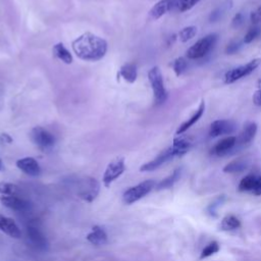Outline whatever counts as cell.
<instances>
[{"label":"cell","mask_w":261,"mask_h":261,"mask_svg":"<svg viewBox=\"0 0 261 261\" xmlns=\"http://www.w3.org/2000/svg\"><path fill=\"white\" fill-rule=\"evenodd\" d=\"M174 71L177 77L182 76L187 69V60L184 57H178L174 62Z\"/></svg>","instance_id":"83f0119b"},{"label":"cell","mask_w":261,"mask_h":261,"mask_svg":"<svg viewBox=\"0 0 261 261\" xmlns=\"http://www.w3.org/2000/svg\"><path fill=\"white\" fill-rule=\"evenodd\" d=\"M154 187H155V182L152 179L145 180V182L140 183L137 186L131 187L124 193L123 196L124 202L126 204H133L139 201V200H141L147 194H149Z\"/></svg>","instance_id":"277c9868"},{"label":"cell","mask_w":261,"mask_h":261,"mask_svg":"<svg viewBox=\"0 0 261 261\" xmlns=\"http://www.w3.org/2000/svg\"><path fill=\"white\" fill-rule=\"evenodd\" d=\"M260 34H261V29H260L259 27H253V28H251V29L247 32V34L245 35V37H244V43H245V44H249V43L253 42L257 37H259Z\"/></svg>","instance_id":"1f68e13d"},{"label":"cell","mask_w":261,"mask_h":261,"mask_svg":"<svg viewBox=\"0 0 261 261\" xmlns=\"http://www.w3.org/2000/svg\"><path fill=\"white\" fill-rule=\"evenodd\" d=\"M241 46H242V45H241L240 42H232V43H230V44L227 46L226 52H227L228 54H234V53H236V52L241 48Z\"/></svg>","instance_id":"d590c367"},{"label":"cell","mask_w":261,"mask_h":261,"mask_svg":"<svg viewBox=\"0 0 261 261\" xmlns=\"http://www.w3.org/2000/svg\"><path fill=\"white\" fill-rule=\"evenodd\" d=\"M249 166L248 159L246 158H238L233 160L229 165L224 168V172L227 174H235L244 172Z\"/></svg>","instance_id":"44dd1931"},{"label":"cell","mask_w":261,"mask_h":261,"mask_svg":"<svg viewBox=\"0 0 261 261\" xmlns=\"http://www.w3.org/2000/svg\"><path fill=\"white\" fill-rule=\"evenodd\" d=\"M204 110H205V102L202 101L201 103H200V106L199 108L196 110V112L187 120V122L183 123L182 125H180L176 131V135H179V134H184L186 131H188L192 126H194L198 120L202 117L203 113H204Z\"/></svg>","instance_id":"d6986e66"},{"label":"cell","mask_w":261,"mask_h":261,"mask_svg":"<svg viewBox=\"0 0 261 261\" xmlns=\"http://www.w3.org/2000/svg\"><path fill=\"white\" fill-rule=\"evenodd\" d=\"M240 228H241V222L237 216L233 214H229L223 219L222 229L224 231H235Z\"/></svg>","instance_id":"484cf974"},{"label":"cell","mask_w":261,"mask_h":261,"mask_svg":"<svg viewBox=\"0 0 261 261\" xmlns=\"http://www.w3.org/2000/svg\"><path fill=\"white\" fill-rule=\"evenodd\" d=\"M237 130V125L233 120L230 119H218L213 122L210 126L209 135L212 138L230 135L233 134Z\"/></svg>","instance_id":"9c48e42d"},{"label":"cell","mask_w":261,"mask_h":261,"mask_svg":"<svg viewBox=\"0 0 261 261\" xmlns=\"http://www.w3.org/2000/svg\"><path fill=\"white\" fill-rule=\"evenodd\" d=\"M16 167L26 174L31 176H37L41 173V168H40L37 160L33 157H25L18 159L16 162Z\"/></svg>","instance_id":"5bb4252c"},{"label":"cell","mask_w":261,"mask_h":261,"mask_svg":"<svg viewBox=\"0 0 261 261\" xmlns=\"http://www.w3.org/2000/svg\"><path fill=\"white\" fill-rule=\"evenodd\" d=\"M200 0H178L177 1V7L179 9V11H187L190 10L191 8H193Z\"/></svg>","instance_id":"4dcf8cb0"},{"label":"cell","mask_w":261,"mask_h":261,"mask_svg":"<svg viewBox=\"0 0 261 261\" xmlns=\"http://www.w3.org/2000/svg\"><path fill=\"white\" fill-rule=\"evenodd\" d=\"M87 240L93 245H104L107 242V235L105 231L98 226L92 228L91 232L87 235Z\"/></svg>","instance_id":"ffe728a7"},{"label":"cell","mask_w":261,"mask_h":261,"mask_svg":"<svg viewBox=\"0 0 261 261\" xmlns=\"http://www.w3.org/2000/svg\"><path fill=\"white\" fill-rule=\"evenodd\" d=\"M257 86H258L259 90H261V78L259 79V81H258V83H257Z\"/></svg>","instance_id":"f35d334b"},{"label":"cell","mask_w":261,"mask_h":261,"mask_svg":"<svg viewBox=\"0 0 261 261\" xmlns=\"http://www.w3.org/2000/svg\"><path fill=\"white\" fill-rule=\"evenodd\" d=\"M126 171V165H125V159L122 157H117L113 159L112 162L107 166L104 174H103V184L106 188L110 187V185L117 179L120 175H122Z\"/></svg>","instance_id":"8992f818"},{"label":"cell","mask_w":261,"mask_h":261,"mask_svg":"<svg viewBox=\"0 0 261 261\" xmlns=\"http://www.w3.org/2000/svg\"><path fill=\"white\" fill-rule=\"evenodd\" d=\"M119 75L124 78L128 83H134L137 80V67L134 64H126L119 70Z\"/></svg>","instance_id":"cb8c5ba5"},{"label":"cell","mask_w":261,"mask_h":261,"mask_svg":"<svg viewBox=\"0 0 261 261\" xmlns=\"http://www.w3.org/2000/svg\"><path fill=\"white\" fill-rule=\"evenodd\" d=\"M218 39L216 34H209L191 46L187 51V57L189 59H199L204 57L215 45Z\"/></svg>","instance_id":"3957f363"},{"label":"cell","mask_w":261,"mask_h":261,"mask_svg":"<svg viewBox=\"0 0 261 261\" xmlns=\"http://www.w3.org/2000/svg\"><path fill=\"white\" fill-rule=\"evenodd\" d=\"M261 64L260 58H255L248 64L241 66L238 68H235L231 71H229L225 76V83L226 84H233L242 78H245L249 76L251 73H253Z\"/></svg>","instance_id":"5b68a950"},{"label":"cell","mask_w":261,"mask_h":261,"mask_svg":"<svg viewBox=\"0 0 261 261\" xmlns=\"http://www.w3.org/2000/svg\"><path fill=\"white\" fill-rule=\"evenodd\" d=\"M175 157L174 153L173 151V148L170 147L169 149L163 151L159 155H157L153 160L151 162L143 165L141 168H140V171L141 172H152L157 170L158 168L162 167L164 164H166L169 160H171L172 158Z\"/></svg>","instance_id":"7c38bea8"},{"label":"cell","mask_w":261,"mask_h":261,"mask_svg":"<svg viewBox=\"0 0 261 261\" xmlns=\"http://www.w3.org/2000/svg\"><path fill=\"white\" fill-rule=\"evenodd\" d=\"M31 138L33 142L40 148V149H49L53 147L55 143L54 136L48 132L47 130L41 128V127H36L32 130Z\"/></svg>","instance_id":"52a82bcc"},{"label":"cell","mask_w":261,"mask_h":261,"mask_svg":"<svg viewBox=\"0 0 261 261\" xmlns=\"http://www.w3.org/2000/svg\"><path fill=\"white\" fill-rule=\"evenodd\" d=\"M180 174H182V169H176L174 171V173L172 174H170L168 177L164 178L162 182H160L156 189L157 190H166V189H169V188H172L177 180L179 179L180 177Z\"/></svg>","instance_id":"7402d4cb"},{"label":"cell","mask_w":261,"mask_h":261,"mask_svg":"<svg viewBox=\"0 0 261 261\" xmlns=\"http://www.w3.org/2000/svg\"><path fill=\"white\" fill-rule=\"evenodd\" d=\"M244 22V17H243V14L242 13H237L234 18H233V21H232V27L234 28H239L240 26H242Z\"/></svg>","instance_id":"e575fe53"},{"label":"cell","mask_w":261,"mask_h":261,"mask_svg":"<svg viewBox=\"0 0 261 261\" xmlns=\"http://www.w3.org/2000/svg\"><path fill=\"white\" fill-rule=\"evenodd\" d=\"M197 35V27L195 26H189L184 28L183 30H180L178 33V38L180 40V42L186 43L190 41L191 39H193Z\"/></svg>","instance_id":"4316f807"},{"label":"cell","mask_w":261,"mask_h":261,"mask_svg":"<svg viewBox=\"0 0 261 261\" xmlns=\"http://www.w3.org/2000/svg\"><path fill=\"white\" fill-rule=\"evenodd\" d=\"M220 247L218 245V243L216 242V241H212L211 243H209L201 252V256H200V258L203 259V258H207L215 253H217L219 251Z\"/></svg>","instance_id":"f1b7e54d"},{"label":"cell","mask_w":261,"mask_h":261,"mask_svg":"<svg viewBox=\"0 0 261 261\" xmlns=\"http://www.w3.org/2000/svg\"><path fill=\"white\" fill-rule=\"evenodd\" d=\"M53 54L56 58H58L59 60H62L65 64L67 65H71L73 63V56L71 54V52L65 47V45L63 43H58L56 45H54L53 47Z\"/></svg>","instance_id":"603a6c76"},{"label":"cell","mask_w":261,"mask_h":261,"mask_svg":"<svg viewBox=\"0 0 261 261\" xmlns=\"http://www.w3.org/2000/svg\"><path fill=\"white\" fill-rule=\"evenodd\" d=\"M0 230L13 239H19L22 235L14 220L2 215H0Z\"/></svg>","instance_id":"9a60e30c"},{"label":"cell","mask_w":261,"mask_h":261,"mask_svg":"<svg viewBox=\"0 0 261 261\" xmlns=\"http://www.w3.org/2000/svg\"><path fill=\"white\" fill-rule=\"evenodd\" d=\"M72 47L76 55L85 62H97L107 52V42L92 33H85L78 37Z\"/></svg>","instance_id":"6da1fadb"},{"label":"cell","mask_w":261,"mask_h":261,"mask_svg":"<svg viewBox=\"0 0 261 261\" xmlns=\"http://www.w3.org/2000/svg\"><path fill=\"white\" fill-rule=\"evenodd\" d=\"M252 193L254 195H257V196H260L261 195V176H259L257 178V183H256V186H255V189L252 191Z\"/></svg>","instance_id":"74e56055"},{"label":"cell","mask_w":261,"mask_h":261,"mask_svg":"<svg viewBox=\"0 0 261 261\" xmlns=\"http://www.w3.org/2000/svg\"><path fill=\"white\" fill-rule=\"evenodd\" d=\"M194 140L191 136L179 134L174 139V144L172 146L174 156H183L193 146Z\"/></svg>","instance_id":"8fae6325"},{"label":"cell","mask_w":261,"mask_h":261,"mask_svg":"<svg viewBox=\"0 0 261 261\" xmlns=\"http://www.w3.org/2000/svg\"><path fill=\"white\" fill-rule=\"evenodd\" d=\"M2 169V162H1V159H0V170Z\"/></svg>","instance_id":"ab89813d"},{"label":"cell","mask_w":261,"mask_h":261,"mask_svg":"<svg viewBox=\"0 0 261 261\" xmlns=\"http://www.w3.org/2000/svg\"><path fill=\"white\" fill-rule=\"evenodd\" d=\"M18 187L10 183L0 184V194L1 195H17Z\"/></svg>","instance_id":"f546056e"},{"label":"cell","mask_w":261,"mask_h":261,"mask_svg":"<svg viewBox=\"0 0 261 261\" xmlns=\"http://www.w3.org/2000/svg\"><path fill=\"white\" fill-rule=\"evenodd\" d=\"M257 176L254 174H248L245 177L241 179L239 184V191L240 192H249L253 191L255 189L256 183H257Z\"/></svg>","instance_id":"d4e9b609"},{"label":"cell","mask_w":261,"mask_h":261,"mask_svg":"<svg viewBox=\"0 0 261 261\" xmlns=\"http://www.w3.org/2000/svg\"><path fill=\"white\" fill-rule=\"evenodd\" d=\"M253 103L256 106L261 107V90H258L255 92V94L253 95Z\"/></svg>","instance_id":"8d00e7d4"},{"label":"cell","mask_w":261,"mask_h":261,"mask_svg":"<svg viewBox=\"0 0 261 261\" xmlns=\"http://www.w3.org/2000/svg\"><path fill=\"white\" fill-rule=\"evenodd\" d=\"M177 1L176 0H160L159 2H157L151 8V10L149 12L151 18L158 19L162 16H164L167 12H169L174 7V4H177Z\"/></svg>","instance_id":"2e32d148"},{"label":"cell","mask_w":261,"mask_h":261,"mask_svg":"<svg viewBox=\"0 0 261 261\" xmlns=\"http://www.w3.org/2000/svg\"><path fill=\"white\" fill-rule=\"evenodd\" d=\"M148 79L153 90L156 105L164 104L168 99V92L165 87L163 74L158 67L152 68L148 73Z\"/></svg>","instance_id":"7a4b0ae2"},{"label":"cell","mask_w":261,"mask_h":261,"mask_svg":"<svg viewBox=\"0 0 261 261\" xmlns=\"http://www.w3.org/2000/svg\"><path fill=\"white\" fill-rule=\"evenodd\" d=\"M99 193V184L95 178H85L79 187L78 196L86 202H92Z\"/></svg>","instance_id":"ba28073f"},{"label":"cell","mask_w":261,"mask_h":261,"mask_svg":"<svg viewBox=\"0 0 261 261\" xmlns=\"http://www.w3.org/2000/svg\"><path fill=\"white\" fill-rule=\"evenodd\" d=\"M0 201L5 207L18 212L27 211L30 208L29 202L21 197H17V195H2L0 197Z\"/></svg>","instance_id":"30bf717a"},{"label":"cell","mask_w":261,"mask_h":261,"mask_svg":"<svg viewBox=\"0 0 261 261\" xmlns=\"http://www.w3.org/2000/svg\"><path fill=\"white\" fill-rule=\"evenodd\" d=\"M27 235L29 240L31 241V243L33 246L40 250V251H45L48 248V242L47 239L44 236V234L40 231L38 228L30 226L27 229Z\"/></svg>","instance_id":"4fadbf2b"},{"label":"cell","mask_w":261,"mask_h":261,"mask_svg":"<svg viewBox=\"0 0 261 261\" xmlns=\"http://www.w3.org/2000/svg\"><path fill=\"white\" fill-rule=\"evenodd\" d=\"M256 133H257V125L253 122L247 123L244 126L242 132L240 133L239 137L237 138V143L240 145L249 144L254 139Z\"/></svg>","instance_id":"ac0fdd59"},{"label":"cell","mask_w":261,"mask_h":261,"mask_svg":"<svg viewBox=\"0 0 261 261\" xmlns=\"http://www.w3.org/2000/svg\"><path fill=\"white\" fill-rule=\"evenodd\" d=\"M250 19H251V23L255 26L261 23V6H259L256 10L251 12Z\"/></svg>","instance_id":"836d02e7"},{"label":"cell","mask_w":261,"mask_h":261,"mask_svg":"<svg viewBox=\"0 0 261 261\" xmlns=\"http://www.w3.org/2000/svg\"><path fill=\"white\" fill-rule=\"evenodd\" d=\"M237 144V138L236 137H227L223 140H220L218 143L214 145L211 149V153L217 156H223L231 151L235 145Z\"/></svg>","instance_id":"e0dca14e"},{"label":"cell","mask_w":261,"mask_h":261,"mask_svg":"<svg viewBox=\"0 0 261 261\" xmlns=\"http://www.w3.org/2000/svg\"><path fill=\"white\" fill-rule=\"evenodd\" d=\"M224 200H225V196L222 195V196H219L215 199V201L212 202L209 206H208V212L211 214V215H215L216 213V209L217 207H219L220 205H222V203L224 202Z\"/></svg>","instance_id":"d6a6232c"}]
</instances>
